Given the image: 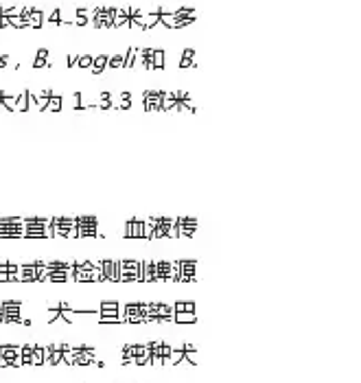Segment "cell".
<instances>
[{"label":"cell","mask_w":361,"mask_h":383,"mask_svg":"<svg viewBox=\"0 0 361 383\" xmlns=\"http://www.w3.org/2000/svg\"><path fill=\"white\" fill-rule=\"evenodd\" d=\"M0 324H29V320L22 318L20 300H5V303H0Z\"/></svg>","instance_id":"cell-1"},{"label":"cell","mask_w":361,"mask_h":383,"mask_svg":"<svg viewBox=\"0 0 361 383\" xmlns=\"http://www.w3.org/2000/svg\"><path fill=\"white\" fill-rule=\"evenodd\" d=\"M50 230H53L55 239H75L77 237V219L55 217V219H50Z\"/></svg>","instance_id":"cell-2"},{"label":"cell","mask_w":361,"mask_h":383,"mask_svg":"<svg viewBox=\"0 0 361 383\" xmlns=\"http://www.w3.org/2000/svg\"><path fill=\"white\" fill-rule=\"evenodd\" d=\"M20 352H22V346L3 344L0 346V368H20L22 366Z\"/></svg>","instance_id":"cell-3"},{"label":"cell","mask_w":361,"mask_h":383,"mask_svg":"<svg viewBox=\"0 0 361 383\" xmlns=\"http://www.w3.org/2000/svg\"><path fill=\"white\" fill-rule=\"evenodd\" d=\"M0 237H3V239H20V237H24V219H18V217L0 219Z\"/></svg>","instance_id":"cell-4"},{"label":"cell","mask_w":361,"mask_h":383,"mask_svg":"<svg viewBox=\"0 0 361 383\" xmlns=\"http://www.w3.org/2000/svg\"><path fill=\"white\" fill-rule=\"evenodd\" d=\"M119 281L123 283L141 281V261H134V259L119 261Z\"/></svg>","instance_id":"cell-5"},{"label":"cell","mask_w":361,"mask_h":383,"mask_svg":"<svg viewBox=\"0 0 361 383\" xmlns=\"http://www.w3.org/2000/svg\"><path fill=\"white\" fill-rule=\"evenodd\" d=\"M99 234V222L94 217H77V237H97Z\"/></svg>","instance_id":"cell-6"},{"label":"cell","mask_w":361,"mask_h":383,"mask_svg":"<svg viewBox=\"0 0 361 383\" xmlns=\"http://www.w3.org/2000/svg\"><path fill=\"white\" fill-rule=\"evenodd\" d=\"M175 224H178V239L193 237V232L197 228V222L193 217H180V219H175Z\"/></svg>","instance_id":"cell-7"},{"label":"cell","mask_w":361,"mask_h":383,"mask_svg":"<svg viewBox=\"0 0 361 383\" xmlns=\"http://www.w3.org/2000/svg\"><path fill=\"white\" fill-rule=\"evenodd\" d=\"M195 261L193 259H182L178 261V267H180V276H178V281L182 283H190V281H195Z\"/></svg>","instance_id":"cell-8"},{"label":"cell","mask_w":361,"mask_h":383,"mask_svg":"<svg viewBox=\"0 0 361 383\" xmlns=\"http://www.w3.org/2000/svg\"><path fill=\"white\" fill-rule=\"evenodd\" d=\"M18 281H24V283H35V281H38V265H35V261L18 265Z\"/></svg>","instance_id":"cell-9"},{"label":"cell","mask_w":361,"mask_h":383,"mask_svg":"<svg viewBox=\"0 0 361 383\" xmlns=\"http://www.w3.org/2000/svg\"><path fill=\"white\" fill-rule=\"evenodd\" d=\"M101 269H103V276H105V281H119V261L114 259H105L101 261Z\"/></svg>","instance_id":"cell-10"},{"label":"cell","mask_w":361,"mask_h":383,"mask_svg":"<svg viewBox=\"0 0 361 383\" xmlns=\"http://www.w3.org/2000/svg\"><path fill=\"white\" fill-rule=\"evenodd\" d=\"M125 237L143 239V219H129V222L125 224Z\"/></svg>","instance_id":"cell-11"},{"label":"cell","mask_w":361,"mask_h":383,"mask_svg":"<svg viewBox=\"0 0 361 383\" xmlns=\"http://www.w3.org/2000/svg\"><path fill=\"white\" fill-rule=\"evenodd\" d=\"M141 281H158L156 278V261H141Z\"/></svg>","instance_id":"cell-12"},{"label":"cell","mask_w":361,"mask_h":383,"mask_svg":"<svg viewBox=\"0 0 361 383\" xmlns=\"http://www.w3.org/2000/svg\"><path fill=\"white\" fill-rule=\"evenodd\" d=\"M121 307L123 305L114 303V300H103V303L99 305V315H119Z\"/></svg>","instance_id":"cell-13"},{"label":"cell","mask_w":361,"mask_h":383,"mask_svg":"<svg viewBox=\"0 0 361 383\" xmlns=\"http://www.w3.org/2000/svg\"><path fill=\"white\" fill-rule=\"evenodd\" d=\"M156 278L158 281H171V263L156 261Z\"/></svg>","instance_id":"cell-14"},{"label":"cell","mask_w":361,"mask_h":383,"mask_svg":"<svg viewBox=\"0 0 361 383\" xmlns=\"http://www.w3.org/2000/svg\"><path fill=\"white\" fill-rule=\"evenodd\" d=\"M145 107L147 110H162V92H147Z\"/></svg>","instance_id":"cell-15"},{"label":"cell","mask_w":361,"mask_h":383,"mask_svg":"<svg viewBox=\"0 0 361 383\" xmlns=\"http://www.w3.org/2000/svg\"><path fill=\"white\" fill-rule=\"evenodd\" d=\"M62 357H64V350H62V344H50V357H48V366H57L62 364Z\"/></svg>","instance_id":"cell-16"},{"label":"cell","mask_w":361,"mask_h":383,"mask_svg":"<svg viewBox=\"0 0 361 383\" xmlns=\"http://www.w3.org/2000/svg\"><path fill=\"white\" fill-rule=\"evenodd\" d=\"M151 348V362L153 366H162V342H149Z\"/></svg>","instance_id":"cell-17"},{"label":"cell","mask_w":361,"mask_h":383,"mask_svg":"<svg viewBox=\"0 0 361 383\" xmlns=\"http://www.w3.org/2000/svg\"><path fill=\"white\" fill-rule=\"evenodd\" d=\"M195 311H175L173 315V322L178 324H195Z\"/></svg>","instance_id":"cell-18"},{"label":"cell","mask_w":361,"mask_h":383,"mask_svg":"<svg viewBox=\"0 0 361 383\" xmlns=\"http://www.w3.org/2000/svg\"><path fill=\"white\" fill-rule=\"evenodd\" d=\"M44 364V346L35 344L33 346V355H31V366H42Z\"/></svg>","instance_id":"cell-19"},{"label":"cell","mask_w":361,"mask_h":383,"mask_svg":"<svg viewBox=\"0 0 361 383\" xmlns=\"http://www.w3.org/2000/svg\"><path fill=\"white\" fill-rule=\"evenodd\" d=\"M33 346H35V344H24V346H22V352H20L22 366H31V355H33Z\"/></svg>","instance_id":"cell-20"},{"label":"cell","mask_w":361,"mask_h":383,"mask_svg":"<svg viewBox=\"0 0 361 383\" xmlns=\"http://www.w3.org/2000/svg\"><path fill=\"white\" fill-rule=\"evenodd\" d=\"M178 107V94H162V110Z\"/></svg>","instance_id":"cell-21"},{"label":"cell","mask_w":361,"mask_h":383,"mask_svg":"<svg viewBox=\"0 0 361 383\" xmlns=\"http://www.w3.org/2000/svg\"><path fill=\"white\" fill-rule=\"evenodd\" d=\"M173 309L175 311H195V303L193 300H188V303L186 300H178V303L173 305Z\"/></svg>","instance_id":"cell-22"},{"label":"cell","mask_w":361,"mask_h":383,"mask_svg":"<svg viewBox=\"0 0 361 383\" xmlns=\"http://www.w3.org/2000/svg\"><path fill=\"white\" fill-rule=\"evenodd\" d=\"M143 239H153V219H143Z\"/></svg>","instance_id":"cell-23"},{"label":"cell","mask_w":361,"mask_h":383,"mask_svg":"<svg viewBox=\"0 0 361 383\" xmlns=\"http://www.w3.org/2000/svg\"><path fill=\"white\" fill-rule=\"evenodd\" d=\"M60 107H62V99L55 97V94H50L48 105H46V112H60Z\"/></svg>","instance_id":"cell-24"},{"label":"cell","mask_w":361,"mask_h":383,"mask_svg":"<svg viewBox=\"0 0 361 383\" xmlns=\"http://www.w3.org/2000/svg\"><path fill=\"white\" fill-rule=\"evenodd\" d=\"M48 99H50V92L46 90V92H42L40 97H38V105H35V110L38 112H42V110H46V105H48Z\"/></svg>","instance_id":"cell-25"},{"label":"cell","mask_w":361,"mask_h":383,"mask_svg":"<svg viewBox=\"0 0 361 383\" xmlns=\"http://www.w3.org/2000/svg\"><path fill=\"white\" fill-rule=\"evenodd\" d=\"M0 99H3V105L9 110H16V97H9V94H0Z\"/></svg>","instance_id":"cell-26"},{"label":"cell","mask_w":361,"mask_h":383,"mask_svg":"<svg viewBox=\"0 0 361 383\" xmlns=\"http://www.w3.org/2000/svg\"><path fill=\"white\" fill-rule=\"evenodd\" d=\"M112 103H109V94H101L99 97V107H109Z\"/></svg>","instance_id":"cell-27"},{"label":"cell","mask_w":361,"mask_h":383,"mask_svg":"<svg viewBox=\"0 0 361 383\" xmlns=\"http://www.w3.org/2000/svg\"><path fill=\"white\" fill-rule=\"evenodd\" d=\"M0 105H3V99H0Z\"/></svg>","instance_id":"cell-28"}]
</instances>
